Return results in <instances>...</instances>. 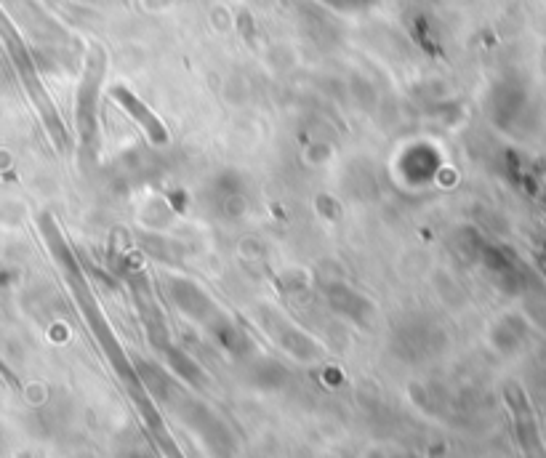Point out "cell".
<instances>
[{
    "label": "cell",
    "mask_w": 546,
    "mask_h": 458,
    "mask_svg": "<svg viewBox=\"0 0 546 458\" xmlns=\"http://www.w3.org/2000/svg\"><path fill=\"white\" fill-rule=\"evenodd\" d=\"M112 94H115V99L120 102V107H126V110L136 118V123H139V126H142L147 134H150L152 142H155V144H166L168 142L166 128L160 126V120L155 118V115H152V112L147 110V107H144L139 99H134V96L128 94L126 88H115Z\"/></svg>",
    "instance_id": "cell-2"
},
{
    "label": "cell",
    "mask_w": 546,
    "mask_h": 458,
    "mask_svg": "<svg viewBox=\"0 0 546 458\" xmlns=\"http://www.w3.org/2000/svg\"><path fill=\"white\" fill-rule=\"evenodd\" d=\"M104 72V56L96 51L94 59H91V64H88V72H86V80L80 83V96H78V123H80V131H83V136H86V142H91L94 139V102H96V80L102 78Z\"/></svg>",
    "instance_id": "cell-1"
}]
</instances>
